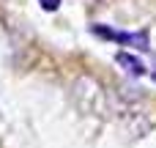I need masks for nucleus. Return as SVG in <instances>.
Segmentation results:
<instances>
[{
  "label": "nucleus",
  "instance_id": "obj_3",
  "mask_svg": "<svg viewBox=\"0 0 156 148\" xmlns=\"http://www.w3.org/2000/svg\"><path fill=\"white\" fill-rule=\"evenodd\" d=\"M38 3H41L44 11H58L60 8V0H38Z\"/></svg>",
  "mask_w": 156,
  "mask_h": 148
},
{
  "label": "nucleus",
  "instance_id": "obj_1",
  "mask_svg": "<svg viewBox=\"0 0 156 148\" xmlns=\"http://www.w3.org/2000/svg\"><path fill=\"white\" fill-rule=\"evenodd\" d=\"M93 33L101 36V38L118 41V44H129V47H137V49H151V36H148V30H140V33H121V30H112V27H104V25H93Z\"/></svg>",
  "mask_w": 156,
  "mask_h": 148
},
{
  "label": "nucleus",
  "instance_id": "obj_2",
  "mask_svg": "<svg viewBox=\"0 0 156 148\" xmlns=\"http://www.w3.org/2000/svg\"><path fill=\"white\" fill-rule=\"evenodd\" d=\"M115 60H118L129 74H134V77L145 74V66L140 63V58H134V55H129V52H118V55H115Z\"/></svg>",
  "mask_w": 156,
  "mask_h": 148
}]
</instances>
